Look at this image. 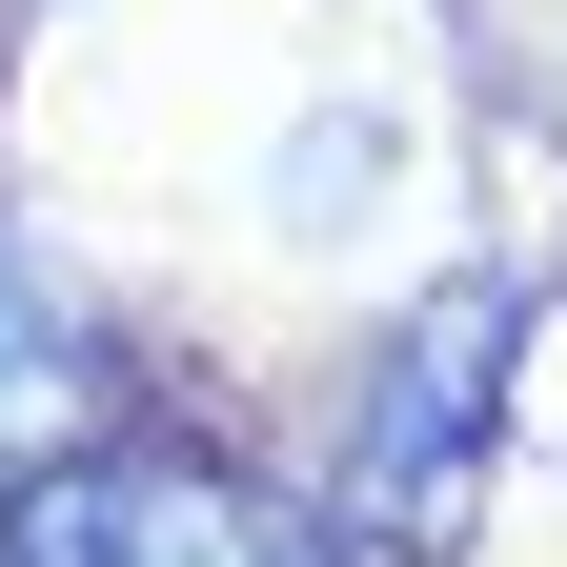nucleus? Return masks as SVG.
<instances>
[{
  "label": "nucleus",
  "instance_id": "3",
  "mask_svg": "<svg viewBox=\"0 0 567 567\" xmlns=\"http://www.w3.org/2000/svg\"><path fill=\"white\" fill-rule=\"evenodd\" d=\"M61 385H82V305H61L21 244H0V466L41 446V405H61Z\"/></svg>",
  "mask_w": 567,
  "mask_h": 567
},
{
  "label": "nucleus",
  "instance_id": "2",
  "mask_svg": "<svg viewBox=\"0 0 567 567\" xmlns=\"http://www.w3.org/2000/svg\"><path fill=\"white\" fill-rule=\"evenodd\" d=\"M507 344V284H466V305H425L405 324V365H385V425H365V507H425L466 446V365Z\"/></svg>",
  "mask_w": 567,
  "mask_h": 567
},
{
  "label": "nucleus",
  "instance_id": "1",
  "mask_svg": "<svg viewBox=\"0 0 567 567\" xmlns=\"http://www.w3.org/2000/svg\"><path fill=\"white\" fill-rule=\"evenodd\" d=\"M0 567H324V527L264 507L244 466H61V486H21Z\"/></svg>",
  "mask_w": 567,
  "mask_h": 567
}]
</instances>
